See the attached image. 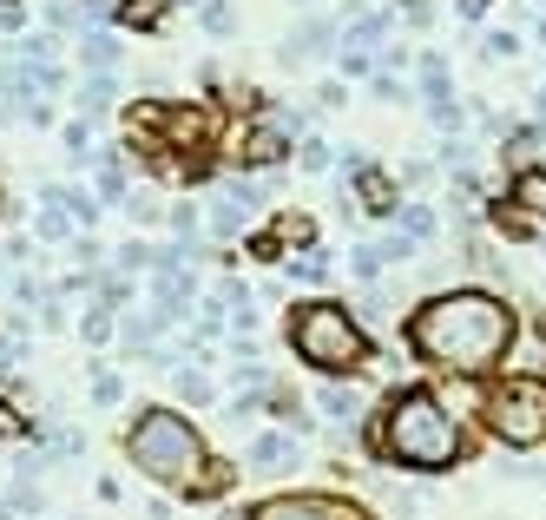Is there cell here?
<instances>
[{
    "label": "cell",
    "mask_w": 546,
    "mask_h": 520,
    "mask_svg": "<svg viewBox=\"0 0 546 520\" xmlns=\"http://www.w3.org/2000/svg\"><path fill=\"white\" fill-rule=\"evenodd\" d=\"M408 349L422 356L428 369L441 376H461V382H481L494 376L520 343V316L494 297V290H441L428 297L422 310L408 316Z\"/></svg>",
    "instance_id": "6da1fadb"
},
{
    "label": "cell",
    "mask_w": 546,
    "mask_h": 520,
    "mask_svg": "<svg viewBox=\"0 0 546 520\" xmlns=\"http://www.w3.org/2000/svg\"><path fill=\"white\" fill-rule=\"evenodd\" d=\"M375 455L408 474H448L468 455V435H461V422L448 415V402L435 389H402L375 415Z\"/></svg>",
    "instance_id": "7a4b0ae2"
},
{
    "label": "cell",
    "mask_w": 546,
    "mask_h": 520,
    "mask_svg": "<svg viewBox=\"0 0 546 520\" xmlns=\"http://www.w3.org/2000/svg\"><path fill=\"white\" fill-rule=\"evenodd\" d=\"M125 455L158 488H198L204 481V442L178 409H139V422L125 428Z\"/></svg>",
    "instance_id": "3957f363"
},
{
    "label": "cell",
    "mask_w": 546,
    "mask_h": 520,
    "mask_svg": "<svg viewBox=\"0 0 546 520\" xmlns=\"http://www.w3.org/2000/svg\"><path fill=\"white\" fill-rule=\"evenodd\" d=\"M283 336H290V349H297V363L303 369H323L329 382H343L356 376L362 363H369V336H362V323L343 310V303H297L290 310V323H283Z\"/></svg>",
    "instance_id": "277c9868"
},
{
    "label": "cell",
    "mask_w": 546,
    "mask_h": 520,
    "mask_svg": "<svg viewBox=\"0 0 546 520\" xmlns=\"http://www.w3.org/2000/svg\"><path fill=\"white\" fill-rule=\"evenodd\" d=\"M481 422L500 448H546V382L540 376H507L481 395Z\"/></svg>",
    "instance_id": "5b68a950"
},
{
    "label": "cell",
    "mask_w": 546,
    "mask_h": 520,
    "mask_svg": "<svg viewBox=\"0 0 546 520\" xmlns=\"http://www.w3.org/2000/svg\"><path fill=\"white\" fill-rule=\"evenodd\" d=\"M244 520H375V514L362 501H343V494H270Z\"/></svg>",
    "instance_id": "8992f818"
},
{
    "label": "cell",
    "mask_w": 546,
    "mask_h": 520,
    "mask_svg": "<svg viewBox=\"0 0 546 520\" xmlns=\"http://www.w3.org/2000/svg\"><path fill=\"white\" fill-rule=\"evenodd\" d=\"M237 158H244V165H257V172H277L283 158H290V132H283L277 119H257V126L237 139Z\"/></svg>",
    "instance_id": "52a82bcc"
},
{
    "label": "cell",
    "mask_w": 546,
    "mask_h": 520,
    "mask_svg": "<svg viewBox=\"0 0 546 520\" xmlns=\"http://www.w3.org/2000/svg\"><path fill=\"white\" fill-rule=\"evenodd\" d=\"M349 178H356V205L369 211V218H389V211H395L389 172H375V165H349Z\"/></svg>",
    "instance_id": "ba28073f"
},
{
    "label": "cell",
    "mask_w": 546,
    "mask_h": 520,
    "mask_svg": "<svg viewBox=\"0 0 546 520\" xmlns=\"http://www.w3.org/2000/svg\"><path fill=\"white\" fill-rule=\"evenodd\" d=\"M507 198H514L527 218L546 224V165H527V172H514V178H507Z\"/></svg>",
    "instance_id": "9c48e42d"
},
{
    "label": "cell",
    "mask_w": 546,
    "mask_h": 520,
    "mask_svg": "<svg viewBox=\"0 0 546 520\" xmlns=\"http://www.w3.org/2000/svg\"><path fill=\"white\" fill-rule=\"evenodd\" d=\"M250 468H297V435H257L250 442Z\"/></svg>",
    "instance_id": "30bf717a"
},
{
    "label": "cell",
    "mask_w": 546,
    "mask_h": 520,
    "mask_svg": "<svg viewBox=\"0 0 546 520\" xmlns=\"http://www.w3.org/2000/svg\"><path fill=\"white\" fill-rule=\"evenodd\" d=\"M323 415H329L336 428H356V422H362V395L349 389V382H329V389H323Z\"/></svg>",
    "instance_id": "8fae6325"
},
{
    "label": "cell",
    "mask_w": 546,
    "mask_h": 520,
    "mask_svg": "<svg viewBox=\"0 0 546 520\" xmlns=\"http://www.w3.org/2000/svg\"><path fill=\"white\" fill-rule=\"evenodd\" d=\"M422 99H428V112L454 99V86H448V60H441V53H422Z\"/></svg>",
    "instance_id": "7c38bea8"
},
{
    "label": "cell",
    "mask_w": 546,
    "mask_h": 520,
    "mask_svg": "<svg viewBox=\"0 0 546 520\" xmlns=\"http://www.w3.org/2000/svg\"><path fill=\"white\" fill-rule=\"evenodd\" d=\"M79 60L93 66V73H112V66H119V40H112V33H86V40H79Z\"/></svg>",
    "instance_id": "4fadbf2b"
},
{
    "label": "cell",
    "mask_w": 546,
    "mask_h": 520,
    "mask_svg": "<svg viewBox=\"0 0 546 520\" xmlns=\"http://www.w3.org/2000/svg\"><path fill=\"white\" fill-rule=\"evenodd\" d=\"M290 284H329V257L316 251V244H303V257H290Z\"/></svg>",
    "instance_id": "5bb4252c"
},
{
    "label": "cell",
    "mask_w": 546,
    "mask_h": 520,
    "mask_svg": "<svg viewBox=\"0 0 546 520\" xmlns=\"http://www.w3.org/2000/svg\"><path fill=\"white\" fill-rule=\"evenodd\" d=\"M250 224V205H237V198H218L211 205V237H237Z\"/></svg>",
    "instance_id": "9a60e30c"
},
{
    "label": "cell",
    "mask_w": 546,
    "mask_h": 520,
    "mask_svg": "<svg viewBox=\"0 0 546 520\" xmlns=\"http://www.w3.org/2000/svg\"><path fill=\"white\" fill-rule=\"evenodd\" d=\"M119 270H125V277H139V270H158V251L132 237V244H119Z\"/></svg>",
    "instance_id": "2e32d148"
},
{
    "label": "cell",
    "mask_w": 546,
    "mask_h": 520,
    "mask_svg": "<svg viewBox=\"0 0 546 520\" xmlns=\"http://www.w3.org/2000/svg\"><path fill=\"white\" fill-rule=\"evenodd\" d=\"M402 231L415 237V244H428V237H435V205H402Z\"/></svg>",
    "instance_id": "e0dca14e"
},
{
    "label": "cell",
    "mask_w": 546,
    "mask_h": 520,
    "mask_svg": "<svg viewBox=\"0 0 546 520\" xmlns=\"http://www.w3.org/2000/svg\"><path fill=\"white\" fill-rule=\"evenodd\" d=\"M514 53H520V33H487V40H481V60H514Z\"/></svg>",
    "instance_id": "ac0fdd59"
},
{
    "label": "cell",
    "mask_w": 546,
    "mask_h": 520,
    "mask_svg": "<svg viewBox=\"0 0 546 520\" xmlns=\"http://www.w3.org/2000/svg\"><path fill=\"white\" fill-rule=\"evenodd\" d=\"M60 205L73 211L79 224H99V198H93V191H60Z\"/></svg>",
    "instance_id": "d6986e66"
},
{
    "label": "cell",
    "mask_w": 546,
    "mask_h": 520,
    "mask_svg": "<svg viewBox=\"0 0 546 520\" xmlns=\"http://www.w3.org/2000/svg\"><path fill=\"white\" fill-rule=\"evenodd\" d=\"M106 99H112V79L106 73H93L86 86H79V106H86V112H106Z\"/></svg>",
    "instance_id": "ffe728a7"
},
{
    "label": "cell",
    "mask_w": 546,
    "mask_h": 520,
    "mask_svg": "<svg viewBox=\"0 0 546 520\" xmlns=\"http://www.w3.org/2000/svg\"><path fill=\"white\" fill-rule=\"evenodd\" d=\"M277 237H283V244H310V218H303V211H283V218H277Z\"/></svg>",
    "instance_id": "44dd1931"
},
{
    "label": "cell",
    "mask_w": 546,
    "mask_h": 520,
    "mask_svg": "<svg viewBox=\"0 0 546 520\" xmlns=\"http://www.w3.org/2000/svg\"><path fill=\"white\" fill-rule=\"evenodd\" d=\"M297 165H303V172H329V145H323V139H303Z\"/></svg>",
    "instance_id": "7402d4cb"
},
{
    "label": "cell",
    "mask_w": 546,
    "mask_h": 520,
    "mask_svg": "<svg viewBox=\"0 0 546 520\" xmlns=\"http://www.w3.org/2000/svg\"><path fill=\"white\" fill-rule=\"evenodd\" d=\"M178 395H185V402H211L218 389H211V376H191L185 369V376H178Z\"/></svg>",
    "instance_id": "603a6c76"
},
{
    "label": "cell",
    "mask_w": 546,
    "mask_h": 520,
    "mask_svg": "<svg viewBox=\"0 0 546 520\" xmlns=\"http://www.w3.org/2000/svg\"><path fill=\"white\" fill-rule=\"evenodd\" d=\"M119 20H125V27H152V20H158V0H132V7H119Z\"/></svg>",
    "instance_id": "cb8c5ba5"
},
{
    "label": "cell",
    "mask_w": 546,
    "mask_h": 520,
    "mask_svg": "<svg viewBox=\"0 0 546 520\" xmlns=\"http://www.w3.org/2000/svg\"><path fill=\"white\" fill-rule=\"evenodd\" d=\"M204 27H211V33H231V7H224V0H204Z\"/></svg>",
    "instance_id": "d4e9b609"
},
{
    "label": "cell",
    "mask_w": 546,
    "mask_h": 520,
    "mask_svg": "<svg viewBox=\"0 0 546 520\" xmlns=\"http://www.w3.org/2000/svg\"><path fill=\"white\" fill-rule=\"evenodd\" d=\"M343 73L349 79H369V47H343Z\"/></svg>",
    "instance_id": "484cf974"
},
{
    "label": "cell",
    "mask_w": 546,
    "mask_h": 520,
    "mask_svg": "<svg viewBox=\"0 0 546 520\" xmlns=\"http://www.w3.org/2000/svg\"><path fill=\"white\" fill-rule=\"evenodd\" d=\"M172 224H178V237H198V231H204L198 205H178V211H172Z\"/></svg>",
    "instance_id": "4316f807"
},
{
    "label": "cell",
    "mask_w": 546,
    "mask_h": 520,
    "mask_svg": "<svg viewBox=\"0 0 546 520\" xmlns=\"http://www.w3.org/2000/svg\"><path fill=\"white\" fill-rule=\"evenodd\" d=\"M119 395H125V389H119V376H99V382H93V402H99V409H112Z\"/></svg>",
    "instance_id": "83f0119b"
},
{
    "label": "cell",
    "mask_w": 546,
    "mask_h": 520,
    "mask_svg": "<svg viewBox=\"0 0 546 520\" xmlns=\"http://www.w3.org/2000/svg\"><path fill=\"white\" fill-rule=\"evenodd\" d=\"M106 336H112V323H106V310H93V316H86V343H106Z\"/></svg>",
    "instance_id": "f1b7e54d"
},
{
    "label": "cell",
    "mask_w": 546,
    "mask_h": 520,
    "mask_svg": "<svg viewBox=\"0 0 546 520\" xmlns=\"http://www.w3.org/2000/svg\"><path fill=\"white\" fill-rule=\"evenodd\" d=\"M99 14H112V0H79V20H99Z\"/></svg>",
    "instance_id": "f546056e"
},
{
    "label": "cell",
    "mask_w": 546,
    "mask_h": 520,
    "mask_svg": "<svg viewBox=\"0 0 546 520\" xmlns=\"http://www.w3.org/2000/svg\"><path fill=\"white\" fill-rule=\"evenodd\" d=\"M20 428H27V422H20V415L7 409V402H0V435H20Z\"/></svg>",
    "instance_id": "4dcf8cb0"
},
{
    "label": "cell",
    "mask_w": 546,
    "mask_h": 520,
    "mask_svg": "<svg viewBox=\"0 0 546 520\" xmlns=\"http://www.w3.org/2000/svg\"><path fill=\"white\" fill-rule=\"evenodd\" d=\"M487 7H494V0H461V20H481Z\"/></svg>",
    "instance_id": "1f68e13d"
},
{
    "label": "cell",
    "mask_w": 546,
    "mask_h": 520,
    "mask_svg": "<svg viewBox=\"0 0 546 520\" xmlns=\"http://www.w3.org/2000/svg\"><path fill=\"white\" fill-rule=\"evenodd\" d=\"M540 251H546V237H540Z\"/></svg>",
    "instance_id": "d6a6232c"
}]
</instances>
